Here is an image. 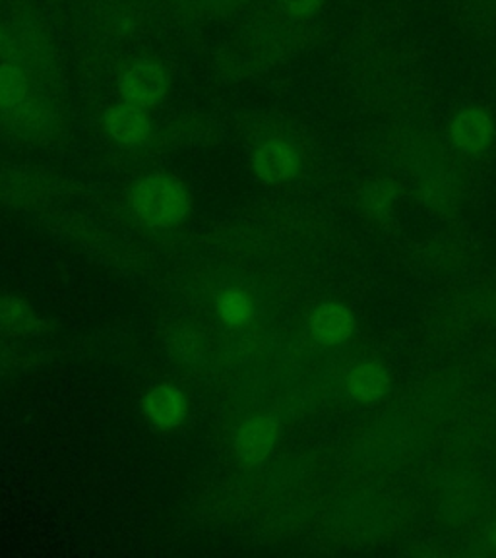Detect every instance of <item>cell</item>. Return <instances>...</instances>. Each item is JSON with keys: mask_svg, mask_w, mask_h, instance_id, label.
Segmentation results:
<instances>
[{"mask_svg": "<svg viewBox=\"0 0 496 558\" xmlns=\"http://www.w3.org/2000/svg\"><path fill=\"white\" fill-rule=\"evenodd\" d=\"M134 214L152 227L179 226L191 211V194L179 179L149 173L138 179L131 192Z\"/></svg>", "mask_w": 496, "mask_h": 558, "instance_id": "6da1fadb", "label": "cell"}, {"mask_svg": "<svg viewBox=\"0 0 496 558\" xmlns=\"http://www.w3.org/2000/svg\"><path fill=\"white\" fill-rule=\"evenodd\" d=\"M119 92L124 104L136 105L140 109L156 107L167 97L169 74L159 62H136L119 80Z\"/></svg>", "mask_w": 496, "mask_h": 558, "instance_id": "7a4b0ae2", "label": "cell"}, {"mask_svg": "<svg viewBox=\"0 0 496 558\" xmlns=\"http://www.w3.org/2000/svg\"><path fill=\"white\" fill-rule=\"evenodd\" d=\"M281 435V425L274 415L249 417L237 428L233 452L239 463L254 468L270 456Z\"/></svg>", "mask_w": 496, "mask_h": 558, "instance_id": "3957f363", "label": "cell"}, {"mask_svg": "<svg viewBox=\"0 0 496 558\" xmlns=\"http://www.w3.org/2000/svg\"><path fill=\"white\" fill-rule=\"evenodd\" d=\"M253 169L264 183H288L301 171V151L286 140L264 142L254 151Z\"/></svg>", "mask_w": 496, "mask_h": 558, "instance_id": "277c9868", "label": "cell"}, {"mask_svg": "<svg viewBox=\"0 0 496 558\" xmlns=\"http://www.w3.org/2000/svg\"><path fill=\"white\" fill-rule=\"evenodd\" d=\"M358 330V318L343 303H324L314 311L309 323L313 340L324 348L341 345Z\"/></svg>", "mask_w": 496, "mask_h": 558, "instance_id": "5b68a950", "label": "cell"}, {"mask_svg": "<svg viewBox=\"0 0 496 558\" xmlns=\"http://www.w3.org/2000/svg\"><path fill=\"white\" fill-rule=\"evenodd\" d=\"M495 134L493 117L481 107H465L450 124V138L465 154L485 151L493 144Z\"/></svg>", "mask_w": 496, "mask_h": 558, "instance_id": "8992f818", "label": "cell"}, {"mask_svg": "<svg viewBox=\"0 0 496 558\" xmlns=\"http://www.w3.org/2000/svg\"><path fill=\"white\" fill-rule=\"evenodd\" d=\"M390 373L375 359H366L353 366L346 378V392L361 405H373L390 390Z\"/></svg>", "mask_w": 496, "mask_h": 558, "instance_id": "52a82bcc", "label": "cell"}, {"mask_svg": "<svg viewBox=\"0 0 496 558\" xmlns=\"http://www.w3.org/2000/svg\"><path fill=\"white\" fill-rule=\"evenodd\" d=\"M144 415L159 428H174L183 423L189 413V401L183 390L173 384H159L142 400Z\"/></svg>", "mask_w": 496, "mask_h": 558, "instance_id": "ba28073f", "label": "cell"}, {"mask_svg": "<svg viewBox=\"0 0 496 558\" xmlns=\"http://www.w3.org/2000/svg\"><path fill=\"white\" fill-rule=\"evenodd\" d=\"M104 126L107 134L124 146L144 144L152 134V121L144 109L136 105H113L104 114Z\"/></svg>", "mask_w": 496, "mask_h": 558, "instance_id": "9c48e42d", "label": "cell"}, {"mask_svg": "<svg viewBox=\"0 0 496 558\" xmlns=\"http://www.w3.org/2000/svg\"><path fill=\"white\" fill-rule=\"evenodd\" d=\"M44 320L22 299L0 296V333L34 336L44 330Z\"/></svg>", "mask_w": 496, "mask_h": 558, "instance_id": "30bf717a", "label": "cell"}, {"mask_svg": "<svg viewBox=\"0 0 496 558\" xmlns=\"http://www.w3.org/2000/svg\"><path fill=\"white\" fill-rule=\"evenodd\" d=\"M29 96V84L24 70L12 62L0 64V111H17Z\"/></svg>", "mask_w": 496, "mask_h": 558, "instance_id": "8fae6325", "label": "cell"}, {"mask_svg": "<svg viewBox=\"0 0 496 558\" xmlns=\"http://www.w3.org/2000/svg\"><path fill=\"white\" fill-rule=\"evenodd\" d=\"M219 318L231 328H243L254 318L251 295L241 288H229L218 299Z\"/></svg>", "mask_w": 496, "mask_h": 558, "instance_id": "7c38bea8", "label": "cell"}, {"mask_svg": "<svg viewBox=\"0 0 496 558\" xmlns=\"http://www.w3.org/2000/svg\"><path fill=\"white\" fill-rule=\"evenodd\" d=\"M394 198H396V192L392 184H373L366 192L365 206L371 214H383L388 206H392Z\"/></svg>", "mask_w": 496, "mask_h": 558, "instance_id": "4fadbf2b", "label": "cell"}, {"mask_svg": "<svg viewBox=\"0 0 496 558\" xmlns=\"http://www.w3.org/2000/svg\"><path fill=\"white\" fill-rule=\"evenodd\" d=\"M286 12L291 16L306 17L313 16L314 12L320 7V0H279Z\"/></svg>", "mask_w": 496, "mask_h": 558, "instance_id": "5bb4252c", "label": "cell"}, {"mask_svg": "<svg viewBox=\"0 0 496 558\" xmlns=\"http://www.w3.org/2000/svg\"><path fill=\"white\" fill-rule=\"evenodd\" d=\"M202 9L214 10V12H226V10L235 7L237 0H196Z\"/></svg>", "mask_w": 496, "mask_h": 558, "instance_id": "9a60e30c", "label": "cell"}, {"mask_svg": "<svg viewBox=\"0 0 496 558\" xmlns=\"http://www.w3.org/2000/svg\"><path fill=\"white\" fill-rule=\"evenodd\" d=\"M487 541L488 545H491V547H495L496 549V523H493V525H488Z\"/></svg>", "mask_w": 496, "mask_h": 558, "instance_id": "2e32d148", "label": "cell"}, {"mask_svg": "<svg viewBox=\"0 0 496 558\" xmlns=\"http://www.w3.org/2000/svg\"><path fill=\"white\" fill-rule=\"evenodd\" d=\"M0 37H2V29H0Z\"/></svg>", "mask_w": 496, "mask_h": 558, "instance_id": "e0dca14e", "label": "cell"}]
</instances>
